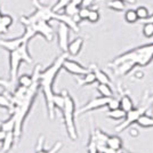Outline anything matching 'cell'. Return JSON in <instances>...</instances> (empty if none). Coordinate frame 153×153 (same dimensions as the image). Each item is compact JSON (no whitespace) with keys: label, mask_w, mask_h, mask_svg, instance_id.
I'll list each match as a JSON object with an SVG mask.
<instances>
[{"label":"cell","mask_w":153,"mask_h":153,"mask_svg":"<svg viewBox=\"0 0 153 153\" xmlns=\"http://www.w3.org/2000/svg\"><path fill=\"white\" fill-rule=\"evenodd\" d=\"M111 97H104V96H98V97H95L93 100H90L89 102H87L82 108L78 111L79 114H82L85 112H89V111H94V110H97V108H101L103 106H106L108 100Z\"/></svg>","instance_id":"obj_8"},{"label":"cell","mask_w":153,"mask_h":153,"mask_svg":"<svg viewBox=\"0 0 153 153\" xmlns=\"http://www.w3.org/2000/svg\"><path fill=\"white\" fill-rule=\"evenodd\" d=\"M25 30L22 34L23 40L29 44V41L37 34H41L47 41H51L54 38V29L51 27L49 22L46 21H36L24 25Z\"/></svg>","instance_id":"obj_5"},{"label":"cell","mask_w":153,"mask_h":153,"mask_svg":"<svg viewBox=\"0 0 153 153\" xmlns=\"http://www.w3.org/2000/svg\"><path fill=\"white\" fill-rule=\"evenodd\" d=\"M151 102H153V95H152V97H151Z\"/></svg>","instance_id":"obj_43"},{"label":"cell","mask_w":153,"mask_h":153,"mask_svg":"<svg viewBox=\"0 0 153 153\" xmlns=\"http://www.w3.org/2000/svg\"><path fill=\"white\" fill-rule=\"evenodd\" d=\"M136 122H137V125H138L140 127L151 128V127H153V117H150V115L143 113V114H140V117H138V119H137Z\"/></svg>","instance_id":"obj_18"},{"label":"cell","mask_w":153,"mask_h":153,"mask_svg":"<svg viewBox=\"0 0 153 153\" xmlns=\"http://www.w3.org/2000/svg\"><path fill=\"white\" fill-rule=\"evenodd\" d=\"M15 136H14V133L13 131H9V133H6V136H5V138L4 140L1 142L2 143V146L0 149V153H8L10 150H12V147H13L14 143H15Z\"/></svg>","instance_id":"obj_12"},{"label":"cell","mask_w":153,"mask_h":153,"mask_svg":"<svg viewBox=\"0 0 153 153\" xmlns=\"http://www.w3.org/2000/svg\"><path fill=\"white\" fill-rule=\"evenodd\" d=\"M83 46V39L82 38H76L74 40H72L71 42H69L68 45V54L71 56H76L79 55V53L81 51Z\"/></svg>","instance_id":"obj_11"},{"label":"cell","mask_w":153,"mask_h":153,"mask_svg":"<svg viewBox=\"0 0 153 153\" xmlns=\"http://www.w3.org/2000/svg\"><path fill=\"white\" fill-rule=\"evenodd\" d=\"M13 17L10 16V15H8V14H1V24L5 26L6 29H8L9 26L13 24Z\"/></svg>","instance_id":"obj_30"},{"label":"cell","mask_w":153,"mask_h":153,"mask_svg":"<svg viewBox=\"0 0 153 153\" xmlns=\"http://www.w3.org/2000/svg\"><path fill=\"white\" fill-rule=\"evenodd\" d=\"M125 115H126V112L122 111L120 108H114V110H110L106 113V117H108L112 120H122L125 118Z\"/></svg>","instance_id":"obj_22"},{"label":"cell","mask_w":153,"mask_h":153,"mask_svg":"<svg viewBox=\"0 0 153 153\" xmlns=\"http://www.w3.org/2000/svg\"><path fill=\"white\" fill-rule=\"evenodd\" d=\"M106 106L108 108V111H110V110L118 108H119V101H118V100H115V98H113V97H111V98L108 100Z\"/></svg>","instance_id":"obj_35"},{"label":"cell","mask_w":153,"mask_h":153,"mask_svg":"<svg viewBox=\"0 0 153 153\" xmlns=\"http://www.w3.org/2000/svg\"><path fill=\"white\" fill-rule=\"evenodd\" d=\"M102 153H119V151H117V150H113V149H111V147L106 146L102 151Z\"/></svg>","instance_id":"obj_39"},{"label":"cell","mask_w":153,"mask_h":153,"mask_svg":"<svg viewBox=\"0 0 153 153\" xmlns=\"http://www.w3.org/2000/svg\"><path fill=\"white\" fill-rule=\"evenodd\" d=\"M97 153H102V152H97Z\"/></svg>","instance_id":"obj_44"},{"label":"cell","mask_w":153,"mask_h":153,"mask_svg":"<svg viewBox=\"0 0 153 153\" xmlns=\"http://www.w3.org/2000/svg\"><path fill=\"white\" fill-rule=\"evenodd\" d=\"M63 10H64V14H66L68 16H74V15H76L78 14V10H79V7L76 6L74 4H72V2H69L66 6L63 8Z\"/></svg>","instance_id":"obj_27"},{"label":"cell","mask_w":153,"mask_h":153,"mask_svg":"<svg viewBox=\"0 0 153 153\" xmlns=\"http://www.w3.org/2000/svg\"><path fill=\"white\" fill-rule=\"evenodd\" d=\"M97 91L100 93V95L104 97H113V90L110 87V85H106V83H98Z\"/></svg>","instance_id":"obj_21"},{"label":"cell","mask_w":153,"mask_h":153,"mask_svg":"<svg viewBox=\"0 0 153 153\" xmlns=\"http://www.w3.org/2000/svg\"><path fill=\"white\" fill-rule=\"evenodd\" d=\"M91 71L94 72V74H95V78H96V81L98 83H106V85H111V79L108 78V76L102 71L98 66H96V65H91Z\"/></svg>","instance_id":"obj_13"},{"label":"cell","mask_w":153,"mask_h":153,"mask_svg":"<svg viewBox=\"0 0 153 153\" xmlns=\"http://www.w3.org/2000/svg\"><path fill=\"white\" fill-rule=\"evenodd\" d=\"M64 97H65V102L64 106L62 108V113H63L64 123H65V129L68 136L72 140H76L78 138V133H76V122H74V113H76V104L72 98V96L66 91L63 90Z\"/></svg>","instance_id":"obj_4"},{"label":"cell","mask_w":153,"mask_h":153,"mask_svg":"<svg viewBox=\"0 0 153 153\" xmlns=\"http://www.w3.org/2000/svg\"><path fill=\"white\" fill-rule=\"evenodd\" d=\"M0 108L9 110L10 112L13 111V104H12V100L10 96H7L5 94H0Z\"/></svg>","instance_id":"obj_23"},{"label":"cell","mask_w":153,"mask_h":153,"mask_svg":"<svg viewBox=\"0 0 153 153\" xmlns=\"http://www.w3.org/2000/svg\"><path fill=\"white\" fill-rule=\"evenodd\" d=\"M89 10H90L89 7H85V6L79 7V10H78V16L80 17V19H81V21L87 19V17H88V14H89Z\"/></svg>","instance_id":"obj_33"},{"label":"cell","mask_w":153,"mask_h":153,"mask_svg":"<svg viewBox=\"0 0 153 153\" xmlns=\"http://www.w3.org/2000/svg\"><path fill=\"white\" fill-rule=\"evenodd\" d=\"M62 69H64L66 72H69L71 74H74V76H83L89 71L88 68H85L80 63H78L76 61H72V59H69L68 57L64 59Z\"/></svg>","instance_id":"obj_7"},{"label":"cell","mask_w":153,"mask_h":153,"mask_svg":"<svg viewBox=\"0 0 153 153\" xmlns=\"http://www.w3.org/2000/svg\"><path fill=\"white\" fill-rule=\"evenodd\" d=\"M69 31L70 27L62 22H58L57 26V42L59 48L63 53L68 51V45H69Z\"/></svg>","instance_id":"obj_9"},{"label":"cell","mask_w":153,"mask_h":153,"mask_svg":"<svg viewBox=\"0 0 153 153\" xmlns=\"http://www.w3.org/2000/svg\"><path fill=\"white\" fill-rule=\"evenodd\" d=\"M12 83L8 80H5V79H0V87H9Z\"/></svg>","instance_id":"obj_37"},{"label":"cell","mask_w":153,"mask_h":153,"mask_svg":"<svg viewBox=\"0 0 153 153\" xmlns=\"http://www.w3.org/2000/svg\"><path fill=\"white\" fill-rule=\"evenodd\" d=\"M87 149H88V153H97V146H96V143L94 138L90 136L89 138V143H88V145H87Z\"/></svg>","instance_id":"obj_34"},{"label":"cell","mask_w":153,"mask_h":153,"mask_svg":"<svg viewBox=\"0 0 153 153\" xmlns=\"http://www.w3.org/2000/svg\"><path fill=\"white\" fill-rule=\"evenodd\" d=\"M5 136H6V133H5L4 130H1V129H0V142H2V140H4Z\"/></svg>","instance_id":"obj_41"},{"label":"cell","mask_w":153,"mask_h":153,"mask_svg":"<svg viewBox=\"0 0 153 153\" xmlns=\"http://www.w3.org/2000/svg\"><path fill=\"white\" fill-rule=\"evenodd\" d=\"M64 102H65V97H64V93L62 91L61 94H54L53 96V104L54 108H58L62 111V108L64 106Z\"/></svg>","instance_id":"obj_24"},{"label":"cell","mask_w":153,"mask_h":153,"mask_svg":"<svg viewBox=\"0 0 153 153\" xmlns=\"http://www.w3.org/2000/svg\"><path fill=\"white\" fill-rule=\"evenodd\" d=\"M108 8L115 10V12H122L126 9V2L122 0H110L106 4Z\"/></svg>","instance_id":"obj_19"},{"label":"cell","mask_w":153,"mask_h":153,"mask_svg":"<svg viewBox=\"0 0 153 153\" xmlns=\"http://www.w3.org/2000/svg\"><path fill=\"white\" fill-rule=\"evenodd\" d=\"M66 57H68V53H63L53 62L51 66H48L46 70L40 71V73H39V86L45 96L46 106H47L48 117L51 120L55 118V108L53 104V96L55 93L53 89V86H54V81L57 76L58 72L62 69L64 59Z\"/></svg>","instance_id":"obj_2"},{"label":"cell","mask_w":153,"mask_h":153,"mask_svg":"<svg viewBox=\"0 0 153 153\" xmlns=\"http://www.w3.org/2000/svg\"><path fill=\"white\" fill-rule=\"evenodd\" d=\"M95 0H83L82 1V6L85 7H89L93 5V2H94ZM122 1H125V2H127V4H135L136 2V0H122Z\"/></svg>","instance_id":"obj_36"},{"label":"cell","mask_w":153,"mask_h":153,"mask_svg":"<svg viewBox=\"0 0 153 153\" xmlns=\"http://www.w3.org/2000/svg\"><path fill=\"white\" fill-rule=\"evenodd\" d=\"M142 32H143V36L145 38H152L153 37V23H145L143 25V29H142Z\"/></svg>","instance_id":"obj_29"},{"label":"cell","mask_w":153,"mask_h":153,"mask_svg":"<svg viewBox=\"0 0 153 153\" xmlns=\"http://www.w3.org/2000/svg\"><path fill=\"white\" fill-rule=\"evenodd\" d=\"M106 146L117 150V151H120L122 149V140L117 135H111V136L108 135V140H106Z\"/></svg>","instance_id":"obj_15"},{"label":"cell","mask_w":153,"mask_h":153,"mask_svg":"<svg viewBox=\"0 0 153 153\" xmlns=\"http://www.w3.org/2000/svg\"><path fill=\"white\" fill-rule=\"evenodd\" d=\"M100 19V13L97 9H90L89 14H88V17H87V21H89L90 23H96L98 22Z\"/></svg>","instance_id":"obj_32"},{"label":"cell","mask_w":153,"mask_h":153,"mask_svg":"<svg viewBox=\"0 0 153 153\" xmlns=\"http://www.w3.org/2000/svg\"><path fill=\"white\" fill-rule=\"evenodd\" d=\"M80 76H81V78H80V79H78V83H79V86L91 85V83H94L96 81L95 74H94V72H93L91 70H89L86 74Z\"/></svg>","instance_id":"obj_17"},{"label":"cell","mask_w":153,"mask_h":153,"mask_svg":"<svg viewBox=\"0 0 153 153\" xmlns=\"http://www.w3.org/2000/svg\"><path fill=\"white\" fill-rule=\"evenodd\" d=\"M0 21H1V12H0ZM8 32V29H6L5 26L1 24V22H0V34H5Z\"/></svg>","instance_id":"obj_38"},{"label":"cell","mask_w":153,"mask_h":153,"mask_svg":"<svg viewBox=\"0 0 153 153\" xmlns=\"http://www.w3.org/2000/svg\"><path fill=\"white\" fill-rule=\"evenodd\" d=\"M32 81H33V78H32V74H23L19 78H17V82H19V86L21 87H24V88H27L32 85Z\"/></svg>","instance_id":"obj_25"},{"label":"cell","mask_w":153,"mask_h":153,"mask_svg":"<svg viewBox=\"0 0 153 153\" xmlns=\"http://www.w3.org/2000/svg\"><path fill=\"white\" fill-rule=\"evenodd\" d=\"M125 19H126V22L130 23V24L136 23V22L138 21V17H137V15H136L135 9H128L127 12L125 13Z\"/></svg>","instance_id":"obj_28"},{"label":"cell","mask_w":153,"mask_h":153,"mask_svg":"<svg viewBox=\"0 0 153 153\" xmlns=\"http://www.w3.org/2000/svg\"><path fill=\"white\" fill-rule=\"evenodd\" d=\"M119 108L127 113L128 111L134 108V102H133V100L128 95H123L121 96V98L119 101Z\"/></svg>","instance_id":"obj_16"},{"label":"cell","mask_w":153,"mask_h":153,"mask_svg":"<svg viewBox=\"0 0 153 153\" xmlns=\"http://www.w3.org/2000/svg\"><path fill=\"white\" fill-rule=\"evenodd\" d=\"M27 42H23L19 46L17 49L13 51H9V76H10V83L15 82L17 80V76H19V65L22 62L25 63H32L31 55L29 53V48H27Z\"/></svg>","instance_id":"obj_3"},{"label":"cell","mask_w":153,"mask_h":153,"mask_svg":"<svg viewBox=\"0 0 153 153\" xmlns=\"http://www.w3.org/2000/svg\"><path fill=\"white\" fill-rule=\"evenodd\" d=\"M23 42H25V41L23 40L22 37L15 39H1L0 40V47H2L4 49H6L9 53V51H13L15 49H17Z\"/></svg>","instance_id":"obj_10"},{"label":"cell","mask_w":153,"mask_h":153,"mask_svg":"<svg viewBox=\"0 0 153 153\" xmlns=\"http://www.w3.org/2000/svg\"><path fill=\"white\" fill-rule=\"evenodd\" d=\"M135 12H136V15H137L138 19L143 21V22H144V21L150 16V12H149V9H147L145 6L137 7V8L135 9Z\"/></svg>","instance_id":"obj_26"},{"label":"cell","mask_w":153,"mask_h":153,"mask_svg":"<svg viewBox=\"0 0 153 153\" xmlns=\"http://www.w3.org/2000/svg\"><path fill=\"white\" fill-rule=\"evenodd\" d=\"M153 61V42L133 48L115 57L110 65L117 76L127 74L135 66H146Z\"/></svg>","instance_id":"obj_1"},{"label":"cell","mask_w":153,"mask_h":153,"mask_svg":"<svg viewBox=\"0 0 153 153\" xmlns=\"http://www.w3.org/2000/svg\"><path fill=\"white\" fill-rule=\"evenodd\" d=\"M70 1L71 0H57V2L53 6V10H54L55 13H59V12H61L64 7L69 4Z\"/></svg>","instance_id":"obj_31"},{"label":"cell","mask_w":153,"mask_h":153,"mask_svg":"<svg viewBox=\"0 0 153 153\" xmlns=\"http://www.w3.org/2000/svg\"><path fill=\"white\" fill-rule=\"evenodd\" d=\"M38 1H39V0H38Z\"/></svg>","instance_id":"obj_45"},{"label":"cell","mask_w":153,"mask_h":153,"mask_svg":"<svg viewBox=\"0 0 153 153\" xmlns=\"http://www.w3.org/2000/svg\"><path fill=\"white\" fill-rule=\"evenodd\" d=\"M146 108H147V106H142V108H134L133 110L128 111L127 113H126V115H125V118L122 119L123 121L115 127V131H117V133H121L122 130H125V129L129 127L130 125L135 123V122L137 121V119H138V117H140V114L145 113Z\"/></svg>","instance_id":"obj_6"},{"label":"cell","mask_w":153,"mask_h":153,"mask_svg":"<svg viewBox=\"0 0 153 153\" xmlns=\"http://www.w3.org/2000/svg\"><path fill=\"white\" fill-rule=\"evenodd\" d=\"M82 1L83 0H71V2H72V4H74V5L78 6V7L82 6Z\"/></svg>","instance_id":"obj_40"},{"label":"cell","mask_w":153,"mask_h":153,"mask_svg":"<svg viewBox=\"0 0 153 153\" xmlns=\"http://www.w3.org/2000/svg\"><path fill=\"white\" fill-rule=\"evenodd\" d=\"M42 144H44V136H41L39 138V143H38V146H37V152L36 153H57L62 149V146H63L62 142H57L51 149L45 150V149H42Z\"/></svg>","instance_id":"obj_14"},{"label":"cell","mask_w":153,"mask_h":153,"mask_svg":"<svg viewBox=\"0 0 153 153\" xmlns=\"http://www.w3.org/2000/svg\"><path fill=\"white\" fill-rule=\"evenodd\" d=\"M144 22H145V23H146V22H147V23H153V14H152V15H150V16H149V17L144 21Z\"/></svg>","instance_id":"obj_42"},{"label":"cell","mask_w":153,"mask_h":153,"mask_svg":"<svg viewBox=\"0 0 153 153\" xmlns=\"http://www.w3.org/2000/svg\"><path fill=\"white\" fill-rule=\"evenodd\" d=\"M14 127H15V118L12 114L10 118H8L5 121L0 122V129L4 130L5 133H9V131H14Z\"/></svg>","instance_id":"obj_20"}]
</instances>
